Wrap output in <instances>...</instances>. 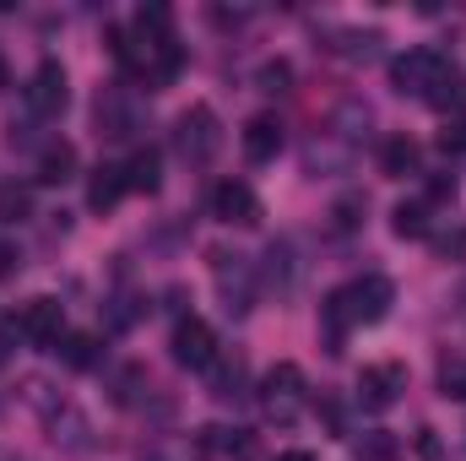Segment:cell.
I'll return each instance as SVG.
<instances>
[{"instance_id":"cell-1","label":"cell","mask_w":466,"mask_h":461,"mask_svg":"<svg viewBox=\"0 0 466 461\" xmlns=\"http://www.w3.org/2000/svg\"><path fill=\"white\" fill-rule=\"evenodd\" d=\"M174 147H179V158H185V163H212V158H218V147H223V125H218V115H212L207 104L185 109L179 125H174Z\"/></svg>"},{"instance_id":"cell-2","label":"cell","mask_w":466,"mask_h":461,"mask_svg":"<svg viewBox=\"0 0 466 461\" xmlns=\"http://www.w3.org/2000/svg\"><path fill=\"white\" fill-rule=\"evenodd\" d=\"M260 407H266V418L293 424V418L304 413V369H299V364L266 369V380H260Z\"/></svg>"},{"instance_id":"cell-3","label":"cell","mask_w":466,"mask_h":461,"mask_svg":"<svg viewBox=\"0 0 466 461\" xmlns=\"http://www.w3.org/2000/svg\"><path fill=\"white\" fill-rule=\"evenodd\" d=\"M16 337L33 347H60V337H66V304L60 299H27L22 310H16Z\"/></svg>"},{"instance_id":"cell-4","label":"cell","mask_w":466,"mask_h":461,"mask_svg":"<svg viewBox=\"0 0 466 461\" xmlns=\"http://www.w3.org/2000/svg\"><path fill=\"white\" fill-rule=\"evenodd\" d=\"M390 299H396V288H390V277H380V271H369V277H358L352 288H342V304H348L352 326L385 321V315H390Z\"/></svg>"},{"instance_id":"cell-5","label":"cell","mask_w":466,"mask_h":461,"mask_svg":"<svg viewBox=\"0 0 466 461\" xmlns=\"http://www.w3.org/2000/svg\"><path fill=\"white\" fill-rule=\"evenodd\" d=\"M212 218L228 223V229H255L266 212H260V196H255L244 179H223V185L212 190Z\"/></svg>"},{"instance_id":"cell-6","label":"cell","mask_w":466,"mask_h":461,"mask_svg":"<svg viewBox=\"0 0 466 461\" xmlns=\"http://www.w3.org/2000/svg\"><path fill=\"white\" fill-rule=\"evenodd\" d=\"M440 49H407V55H396L390 60V87L401 93V98H423L429 93V82H434V71H440Z\"/></svg>"},{"instance_id":"cell-7","label":"cell","mask_w":466,"mask_h":461,"mask_svg":"<svg viewBox=\"0 0 466 461\" xmlns=\"http://www.w3.org/2000/svg\"><path fill=\"white\" fill-rule=\"evenodd\" d=\"M168 347H174V364H179V369H212V364H218V337H212V326L196 321V315L174 326V343Z\"/></svg>"},{"instance_id":"cell-8","label":"cell","mask_w":466,"mask_h":461,"mask_svg":"<svg viewBox=\"0 0 466 461\" xmlns=\"http://www.w3.org/2000/svg\"><path fill=\"white\" fill-rule=\"evenodd\" d=\"M401 391H407V369H401V364H369V369L358 374V402L374 407V413H385Z\"/></svg>"},{"instance_id":"cell-9","label":"cell","mask_w":466,"mask_h":461,"mask_svg":"<svg viewBox=\"0 0 466 461\" xmlns=\"http://www.w3.org/2000/svg\"><path fill=\"white\" fill-rule=\"evenodd\" d=\"M196 446H201V456H212V461H255L260 456V446H255L249 429H223V424H207L196 435Z\"/></svg>"},{"instance_id":"cell-10","label":"cell","mask_w":466,"mask_h":461,"mask_svg":"<svg viewBox=\"0 0 466 461\" xmlns=\"http://www.w3.org/2000/svg\"><path fill=\"white\" fill-rule=\"evenodd\" d=\"M66 98H71V87H66L60 60H44V66L33 71V82H27V104H33V115L55 119L60 109H66Z\"/></svg>"},{"instance_id":"cell-11","label":"cell","mask_w":466,"mask_h":461,"mask_svg":"<svg viewBox=\"0 0 466 461\" xmlns=\"http://www.w3.org/2000/svg\"><path fill=\"white\" fill-rule=\"evenodd\" d=\"M218 282H223V310L228 315H249V299H255V271L244 266V255H218Z\"/></svg>"},{"instance_id":"cell-12","label":"cell","mask_w":466,"mask_h":461,"mask_svg":"<svg viewBox=\"0 0 466 461\" xmlns=\"http://www.w3.org/2000/svg\"><path fill=\"white\" fill-rule=\"evenodd\" d=\"M423 104H429V109H440V115L466 109V77H461V66H456V60H440V71H434V82H429Z\"/></svg>"},{"instance_id":"cell-13","label":"cell","mask_w":466,"mask_h":461,"mask_svg":"<svg viewBox=\"0 0 466 461\" xmlns=\"http://www.w3.org/2000/svg\"><path fill=\"white\" fill-rule=\"evenodd\" d=\"M130 130H136V109H130L125 87H104V93H98V136L125 141Z\"/></svg>"},{"instance_id":"cell-14","label":"cell","mask_w":466,"mask_h":461,"mask_svg":"<svg viewBox=\"0 0 466 461\" xmlns=\"http://www.w3.org/2000/svg\"><path fill=\"white\" fill-rule=\"evenodd\" d=\"M244 158L249 163H271L277 152H282V125H277V115H255L249 125H244Z\"/></svg>"},{"instance_id":"cell-15","label":"cell","mask_w":466,"mask_h":461,"mask_svg":"<svg viewBox=\"0 0 466 461\" xmlns=\"http://www.w3.org/2000/svg\"><path fill=\"white\" fill-rule=\"evenodd\" d=\"M418 163H423V147L412 136H385L380 141V174L385 179H407V174H418Z\"/></svg>"},{"instance_id":"cell-16","label":"cell","mask_w":466,"mask_h":461,"mask_svg":"<svg viewBox=\"0 0 466 461\" xmlns=\"http://www.w3.org/2000/svg\"><path fill=\"white\" fill-rule=\"evenodd\" d=\"M125 190H130V185H125V169H119V163H104V169H93V179H87V207H93V212H115Z\"/></svg>"},{"instance_id":"cell-17","label":"cell","mask_w":466,"mask_h":461,"mask_svg":"<svg viewBox=\"0 0 466 461\" xmlns=\"http://www.w3.org/2000/svg\"><path fill=\"white\" fill-rule=\"evenodd\" d=\"M125 185L141 190V196H152V190L163 185V158H157V147H136V152H130V163H125Z\"/></svg>"},{"instance_id":"cell-18","label":"cell","mask_w":466,"mask_h":461,"mask_svg":"<svg viewBox=\"0 0 466 461\" xmlns=\"http://www.w3.org/2000/svg\"><path fill=\"white\" fill-rule=\"evenodd\" d=\"M71 169H76V147H71V141H44V152H38V179H44V185H66Z\"/></svg>"},{"instance_id":"cell-19","label":"cell","mask_w":466,"mask_h":461,"mask_svg":"<svg viewBox=\"0 0 466 461\" xmlns=\"http://www.w3.org/2000/svg\"><path fill=\"white\" fill-rule=\"evenodd\" d=\"M390 233L396 239H423L429 233V201H401L390 212Z\"/></svg>"},{"instance_id":"cell-20","label":"cell","mask_w":466,"mask_h":461,"mask_svg":"<svg viewBox=\"0 0 466 461\" xmlns=\"http://www.w3.org/2000/svg\"><path fill=\"white\" fill-rule=\"evenodd\" d=\"M71 369H93L98 364V337L93 332H71V337H60V347H55Z\"/></svg>"},{"instance_id":"cell-21","label":"cell","mask_w":466,"mask_h":461,"mask_svg":"<svg viewBox=\"0 0 466 461\" xmlns=\"http://www.w3.org/2000/svg\"><path fill=\"white\" fill-rule=\"evenodd\" d=\"M337 38H342V44H331V49L348 55V60H380V44H385L380 33H358V27H342Z\"/></svg>"},{"instance_id":"cell-22","label":"cell","mask_w":466,"mask_h":461,"mask_svg":"<svg viewBox=\"0 0 466 461\" xmlns=\"http://www.w3.org/2000/svg\"><path fill=\"white\" fill-rule=\"evenodd\" d=\"M207 374H212V396H218V402H238V396H244V364H238V358H233V364H212Z\"/></svg>"},{"instance_id":"cell-23","label":"cell","mask_w":466,"mask_h":461,"mask_svg":"<svg viewBox=\"0 0 466 461\" xmlns=\"http://www.w3.org/2000/svg\"><path fill=\"white\" fill-rule=\"evenodd\" d=\"M348 163H352L348 147H320V141H315V147L304 152V174H315V179L331 174V169H348Z\"/></svg>"},{"instance_id":"cell-24","label":"cell","mask_w":466,"mask_h":461,"mask_svg":"<svg viewBox=\"0 0 466 461\" xmlns=\"http://www.w3.org/2000/svg\"><path fill=\"white\" fill-rule=\"evenodd\" d=\"M352 451H358V461H401V440L385 435V429H374V435H363Z\"/></svg>"},{"instance_id":"cell-25","label":"cell","mask_w":466,"mask_h":461,"mask_svg":"<svg viewBox=\"0 0 466 461\" xmlns=\"http://www.w3.org/2000/svg\"><path fill=\"white\" fill-rule=\"evenodd\" d=\"M27 212H33L27 185H0V223H22Z\"/></svg>"},{"instance_id":"cell-26","label":"cell","mask_w":466,"mask_h":461,"mask_svg":"<svg viewBox=\"0 0 466 461\" xmlns=\"http://www.w3.org/2000/svg\"><path fill=\"white\" fill-rule=\"evenodd\" d=\"M440 396L466 402V358H445L440 364Z\"/></svg>"},{"instance_id":"cell-27","label":"cell","mask_w":466,"mask_h":461,"mask_svg":"<svg viewBox=\"0 0 466 461\" xmlns=\"http://www.w3.org/2000/svg\"><path fill=\"white\" fill-rule=\"evenodd\" d=\"M141 385H147V369H141V364H125V369H119V380H115V402H119V407H130Z\"/></svg>"},{"instance_id":"cell-28","label":"cell","mask_w":466,"mask_h":461,"mask_svg":"<svg viewBox=\"0 0 466 461\" xmlns=\"http://www.w3.org/2000/svg\"><path fill=\"white\" fill-rule=\"evenodd\" d=\"M440 152H445V158H461L466 152V109L456 119H445V130H440Z\"/></svg>"},{"instance_id":"cell-29","label":"cell","mask_w":466,"mask_h":461,"mask_svg":"<svg viewBox=\"0 0 466 461\" xmlns=\"http://www.w3.org/2000/svg\"><path fill=\"white\" fill-rule=\"evenodd\" d=\"M288 82H293V66H288V60H271V66L260 71V87H266V93H288Z\"/></svg>"},{"instance_id":"cell-30","label":"cell","mask_w":466,"mask_h":461,"mask_svg":"<svg viewBox=\"0 0 466 461\" xmlns=\"http://www.w3.org/2000/svg\"><path fill=\"white\" fill-rule=\"evenodd\" d=\"M456 196V174H440V179H429V207L434 201H451Z\"/></svg>"},{"instance_id":"cell-31","label":"cell","mask_w":466,"mask_h":461,"mask_svg":"<svg viewBox=\"0 0 466 461\" xmlns=\"http://www.w3.org/2000/svg\"><path fill=\"white\" fill-rule=\"evenodd\" d=\"M418 456H423V461H440V440H434V429H418Z\"/></svg>"},{"instance_id":"cell-32","label":"cell","mask_w":466,"mask_h":461,"mask_svg":"<svg viewBox=\"0 0 466 461\" xmlns=\"http://www.w3.org/2000/svg\"><path fill=\"white\" fill-rule=\"evenodd\" d=\"M352 212H363V201H342V207H337V229H352V223H358Z\"/></svg>"},{"instance_id":"cell-33","label":"cell","mask_w":466,"mask_h":461,"mask_svg":"<svg viewBox=\"0 0 466 461\" xmlns=\"http://www.w3.org/2000/svg\"><path fill=\"white\" fill-rule=\"evenodd\" d=\"M16 266H22V255H16V250H11V244H0V277H11V271H16Z\"/></svg>"},{"instance_id":"cell-34","label":"cell","mask_w":466,"mask_h":461,"mask_svg":"<svg viewBox=\"0 0 466 461\" xmlns=\"http://www.w3.org/2000/svg\"><path fill=\"white\" fill-rule=\"evenodd\" d=\"M11 343H16V326H0V364L11 358Z\"/></svg>"},{"instance_id":"cell-35","label":"cell","mask_w":466,"mask_h":461,"mask_svg":"<svg viewBox=\"0 0 466 461\" xmlns=\"http://www.w3.org/2000/svg\"><path fill=\"white\" fill-rule=\"evenodd\" d=\"M277 461H315V451H282Z\"/></svg>"},{"instance_id":"cell-36","label":"cell","mask_w":466,"mask_h":461,"mask_svg":"<svg viewBox=\"0 0 466 461\" xmlns=\"http://www.w3.org/2000/svg\"><path fill=\"white\" fill-rule=\"evenodd\" d=\"M11 87V66H5V55H0V93Z\"/></svg>"}]
</instances>
